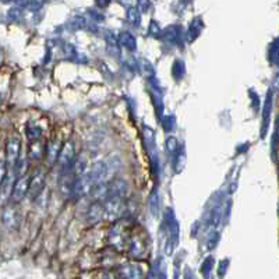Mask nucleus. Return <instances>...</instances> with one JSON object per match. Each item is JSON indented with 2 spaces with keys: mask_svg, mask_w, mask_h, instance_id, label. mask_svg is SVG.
Listing matches in <instances>:
<instances>
[{
  "mask_svg": "<svg viewBox=\"0 0 279 279\" xmlns=\"http://www.w3.org/2000/svg\"><path fill=\"white\" fill-rule=\"evenodd\" d=\"M102 205H104V212L108 219L119 218L124 211L123 201L119 197H108Z\"/></svg>",
  "mask_w": 279,
  "mask_h": 279,
  "instance_id": "f257e3e1",
  "label": "nucleus"
},
{
  "mask_svg": "<svg viewBox=\"0 0 279 279\" xmlns=\"http://www.w3.org/2000/svg\"><path fill=\"white\" fill-rule=\"evenodd\" d=\"M45 179H46V176H45V172L44 170H38V172H35L34 176L29 179V186H28V194H29V197L34 200L36 198L42 190H44V186H45Z\"/></svg>",
  "mask_w": 279,
  "mask_h": 279,
  "instance_id": "f03ea898",
  "label": "nucleus"
},
{
  "mask_svg": "<svg viewBox=\"0 0 279 279\" xmlns=\"http://www.w3.org/2000/svg\"><path fill=\"white\" fill-rule=\"evenodd\" d=\"M28 186H29V177L26 176V174L21 176L17 182L14 183V186H13V192H11L10 200H13L14 202H18V201L23 200L26 197L27 193H28Z\"/></svg>",
  "mask_w": 279,
  "mask_h": 279,
  "instance_id": "7ed1b4c3",
  "label": "nucleus"
},
{
  "mask_svg": "<svg viewBox=\"0 0 279 279\" xmlns=\"http://www.w3.org/2000/svg\"><path fill=\"white\" fill-rule=\"evenodd\" d=\"M6 155H7V164L10 170L14 169V166L17 164V161L20 159V140L17 137H11L7 142V148H6Z\"/></svg>",
  "mask_w": 279,
  "mask_h": 279,
  "instance_id": "20e7f679",
  "label": "nucleus"
},
{
  "mask_svg": "<svg viewBox=\"0 0 279 279\" xmlns=\"http://www.w3.org/2000/svg\"><path fill=\"white\" fill-rule=\"evenodd\" d=\"M13 170H7V174L4 177V180L0 184V204H6L11 197V192H13Z\"/></svg>",
  "mask_w": 279,
  "mask_h": 279,
  "instance_id": "39448f33",
  "label": "nucleus"
},
{
  "mask_svg": "<svg viewBox=\"0 0 279 279\" xmlns=\"http://www.w3.org/2000/svg\"><path fill=\"white\" fill-rule=\"evenodd\" d=\"M73 159H74V147H73L71 142H69V144H66V145L61 148L60 152H59L57 162H59V165L64 169V167L71 165Z\"/></svg>",
  "mask_w": 279,
  "mask_h": 279,
  "instance_id": "423d86ee",
  "label": "nucleus"
},
{
  "mask_svg": "<svg viewBox=\"0 0 279 279\" xmlns=\"http://www.w3.org/2000/svg\"><path fill=\"white\" fill-rule=\"evenodd\" d=\"M104 205L101 202H94L89 208V212H88V221L91 223H96L104 218Z\"/></svg>",
  "mask_w": 279,
  "mask_h": 279,
  "instance_id": "0eeeda50",
  "label": "nucleus"
},
{
  "mask_svg": "<svg viewBox=\"0 0 279 279\" xmlns=\"http://www.w3.org/2000/svg\"><path fill=\"white\" fill-rule=\"evenodd\" d=\"M1 219H3L4 226H7V227L16 226L18 222L17 212H16V209H13L11 207L4 209V212H3V215H1Z\"/></svg>",
  "mask_w": 279,
  "mask_h": 279,
  "instance_id": "6e6552de",
  "label": "nucleus"
},
{
  "mask_svg": "<svg viewBox=\"0 0 279 279\" xmlns=\"http://www.w3.org/2000/svg\"><path fill=\"white\" fill-rule=\"evenodd\" d=\"M46 152H48V159H49L51 164H53L55 161H57V157H59V141H55L51 145H48Z\"/></svg>",
  "mask_w": 279,
  "mask_h": 279,
  "instance_id": "1a4fd4ad",
  "label": "nucleus"
},
{
  "mask_svg": "<svg viewBox=\"0 0 279 279\" xmlns=\"http://www.w3.org/2000/svg\"><path fill=\"white\" fill-rule=\"evenodd\" d=\"M29 154H31V157L32 158H41L42 157V154H44V145L36 141L34 145H31Z\"/></svg>",
  "mask_w": 279,
  "mask_h": 279,
  "instance_id": "9d476101",
  "label": "nucleus"
},
{
  "mask_svg": "<svg viewBox=\"0 0 279 279\" xmlns=\"http://www.w3.org/2000/svg\"><path fill=\"white\" fill-rule=\"evenodd\" d=\"M126 278L127 279H141V272L136 268L126 271Z\"/></svg>",
  "mask_w": 279,
  "mask_h": 279,
  "instance_id": "9b49d317",
  "label": "nucleus"
},
{
  "mask_svg": "<svg viewBox=\"0 0 279 279\" xmlns=\"http://www.w3.org/2000/svg\"><path fill=\"white\" fill-rule=\"evenodd\" d=\"M6 174H7V165L4 161H0V184L4 180Z\"/></svg>",
  "mask_w": 279,
  "mask_h": 279,
  "instance_id": "f8f14e48",
  "label": "nucleus"
},
{
  "mask_svg": "<svg viewBox=\"0 0 279 279\" xmlns=\"http://www.w3.org/2000/svg\"><path fill=\"white\" fill-rule=\"evenodd\" d=\"M0 101H1V98H0Z\"/></svg>",
  "mask_w": 279,
  "mask_h": 279,
  "instance_id": "ddd939ff",
  "label": "nucleus"
}]
</instances>
